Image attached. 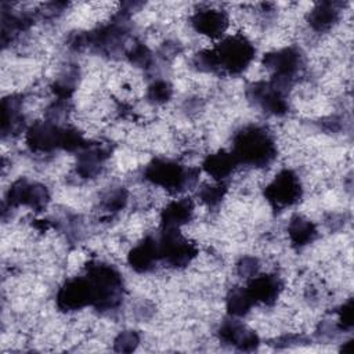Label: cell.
Wrapping results in <instances>:
<instances>
[{"mask_svg": "<svg viewBox=\"0 0 354 354\" xmlns=\"http://www.w3.org/2000/svg\"><path fill=\"white\" fill-rule=\"evenodd\" d=\"M248 293L256 303L272 304L282 290V282L277 275L272 274H257L250 278V282L246 288Z\"/></svg>", "mask_w": 354, "mask_h": 354, "instance_id": "7c38bea8", "label": "cell"}, {"mask_svg": "<svg viewBox=\"0 0 354 354\" xmlns=\"http://www.w3.org/2000/svg\"><path fill=\"white\" fill-rule=\"evenodd\" d=\"M263 65L271 71V80L289 88L303 68V55L296 47L289 46L266 54Z\"/></svg>", "mask_w": 354, "mask_h": 354, "instance_id": "5b68a950", "label": "cell"}, {"mask_svg": "<svg viewBox=\"0 0 354 354\" xmlns=\"http://www.w3.org/2000/svg\"><path fill=\"white\" fill-rule=\"evenodd\" d=\"M192 28L210 39L223 37L230 25V18L225 11L218 8H201L191 17Z\"/></svg>", "mask_w": 354, "mask_h": 354, "instance_id": "8fae6325", "label": "cell"}, {"mask_svg": "<svg viewBox=\"0 0 354 354\" xmlns=\"http://www.w3.org/2000/svg\"><path fill=\"white\" fill-rule=\"evenodd\" d=\"M57 306L62 311H77L93 306V289L88 278L84 275L68 279L57 293Z\"/></svg>", "mask_w": 354, "mask_h": 354, "instance_id": "52a82bcc", "label": "cell"}, {"mask_svg": "<svg viewBox=\"0 0 354 354\" xmlns=\"http://www.w3.org/2000/svg\"><path fill=\"white\" fill-rule=\"evenodd\" d=\"M225 192H227L225 184L216 181L214 184L203 185L201 188V191L198 192V196L207 206H216V205H218L223 201Z\"/></svg>", "mask_w": 354, "mask_h": 354, "instance_id": "d6986e66", "label": "cell"}, {"mask_svg": "<svg viewBox=\"0 0 354 354\" xmlns=\"http://www.w3.org/2000/svg\"><path fill=\"white\" fill-rule=\"evenodd\" d=\"M199 170L185 167L170 159H155L144 170V177L151 184L171 192L187 189L198 181Z\"/></svg>", "mask_w": 354, "mask_h": 354, "instance_id": "3957f363", "label": "cell"}, {"mask_svg": "<svg viewBox=\"0 0 354 354\" xmlns=\"http://www.w3.org/2000/svg\"><path fill=\"white\" fill-rule=\"evenodd\" d=\"M231 153L238 165L266 167L277 158V144L261 126H248L234 137Z\"/></svg>", "mask_w": 354, "mask_h": 354, "instance_id": "7a4b0ae2", "label": "cell"}, {"mask_svg": "<svg viewBox=\"0 0 354 354\" xmlns=\"http://www.w3.org/2000/svg\"><path fill=\"white\" fill-rule=\"evenodd\" d=\"M127 202V194L123 188L113 189L105 195L102 199V209L108 213H116L124 207Z\"/></svg>", "mask_w": 354, "mask_h": 354, "instance_id": "7402d4cb", "label": "cell"}, {"mask_svg": "<svg viewBox=\"0 0 354 354\" xmlns=\"http://www.w3.org/2000/svg\"><path fill=\"white\" fill-rule=\"evenodd\" d=\"M303 188L297 174L293 170H281L274 180L266 187V199L278 209L289 207L297 203L301 198Z\"/></svg>", "mask_w": 354, "mask_h": 354, "instance_id": "8992f818", "label": "cell"}, {"mask_svg": "<svg viewBox=\"0 0 354 354\" xmlns=\"http://www.w3.org/2000/svg\"><path fill=\"white\" fill-rule=\"evenodd\" d=\"M340 11L333 3H319L308 12V25L314 32L322 33L337 24Z\"/></svg>", "mask_w": 354, "mask_h": 354, "instance_id": "2e32d148", "label": "cell"}, {"mask_svg": "<svg viewBox=\"0 0 354 354\" xmlns=\"http://www.w3.org/2000/svg\"><path fill=\"white\" fill-rule=\"evenodd\" d=\"M64 130L54 122H36L26 131V142L36 152L62 149Z\"/></svg>", "mask_w": 354, "mask_h": 354, "instance_id": "30bf717a", "label": "cell"}, {"mask_svg": "<svg viewBox=\"0 0 354 354\" xmlns=\"http://www.w3.org/2000/svg\"><path fill=\"white\" fill-rule=\"evenodd\" d=\"M158 239L152 236L144 238L140 243L133 246L127 256L130 267L137 272H148L159 261Z\"/></svg>", "mask_w": 354, "mask_h": 354, "instance_id": "4fadbf2b", "label": "cell"}, {"mask_svg": "<svg viewBox=\"0 0 354 354\" xmlns=\"http://www.w3.org/2000/svg\"><path fill=\"white\" fill-rule=\"evenodd\" d=\"M253 306L254 301L248 293L246 288H234L227 296V311L231 317H243Z\"/></svg>", "mask_w": 354, "mask_h": 354, "instance_id": "ac0fdd59", "label": "cell"}, {"mask_svg": "<svg viewBox=\"0 0 354 354\" xmlns=\"http://www.w3.org/2000/svg\"><path fill=\"white\" fill-rule=\"evenodd\" d=\"M140 344V336L136 330H123L113 340V348L119 353H130Z\"/></svg>", "mask_w": 354, "mask_h": 354, "instance_id": "ffe728a7", "label": "cell"}, {"mask_svg": "<svg viewBox=\"0 0 354 354\" xmlns=\"http://www.w3.org/2000/svg\"><path fill=\"white\" fill-rule=\"evenodd\" d=\"M171 94H173V88L170 83L166 80H155L148 87V98L153 104H165L166 101L170 100Z\"/></svg>", "mask_w": 354, "mask_h": 354, "instance_id": "44dd1931", "label": "cell"}, {"mask_svg": "<svg viewBox=\"0 0 354 354\" xmlns=\"http://www.w3.org/2000/svg\"><path fill=\"white\" fill-rule=\"evenodd\" d=\"M254 53L253 44L245 36L234 35L223 37L213 48L202 50L195 57V64L201 71L238 75L250 65Z\"/></svg>", "mask_w": 354, "mask_h": 354, "instance_id": "6da1fadb", "label": "cell"}, {"mask_svg": "<svg viewBox=\"0 0 354 354\" xmlns=\"http://www.w3.org/2000/svg\"><path fill=\"white\" fill-rule=\"evenodd\" d=\"M288 236L292 245L303 248L315 239L317 227L310 218L303 216H295L288 224Z\"/></svg>", "mask_w": 354, "mask_h": 354, "instance_id": "e0dca14e", "label": "cell"}, {"mask_svg": "<svg viewBox=\"0 0 354 354\" xmlns=\"http://www.w3.org/2000/svg\"><path fill=\"white\" fill-rule=\"evenodd\" d=\"M50 195L43 184L32 183L25 178L15 181L7 194V202L10 207L28 206L33 210H41L47 206Z\"/></svg>", "mask_w": 354, "mask_h": 354, "instance_id": "ba28073f", "label": "cell"}, {"mask_svg": "<svg viewBox=\"0 0 354 354\" xmlns=\"http://www.w3.org/2000/svg\"><path fill=\"white\" fill-rule=\"evenodd\" d=\"M238 163L231 152L218 151L214 153H210L205 158L202 167L203 170L218 183H224L225 178H228L234 170L236 169Z\"/></svg>", "mask_w": 354, "mask_h": 354, "instance_id": "5bb4252c", "label": "cell"}, {"mask_svg": "<svg viewBox=\"0 0 354 354\" xmlns=\"http://www.w3.org/2000/svg\"><path fill=\"white\" fill-rule=\"evenodd\" d=\"M218 337L224 344H230L241 351H253L260 344L259 335L235 317L221 322Z\"/></svg>", "mask_w": 354, "mask_h": 354, "instance_id": "9c48e42d", "label": "cell"}, {"mask_svg": "<svg viewBox=\"0 0 354 354\" xmlns=\"http://www.w3.org/2000/svg\"><path fill=\"white\" fill-rule=\"evenodd\" d=\"M259 270L260 263L253 256H243L236 264V271L242 278H253L259 274Z\"/></svg>", "mask_w": 354, "mask_h": 354, "instance_id": "603a6c76", "label": "cell"}, {"mask_svg": "<svg viewBox=\"0 0 354 354\" xmlns=\"http://www.w3.org/2000/svg\"><path fill=\"white\" fill-rule=\"evenodd\" d=\"M158 249L159 259L174 268L188 266L198 254L196 246L180 232V228L174 227H162L160 236L158 238Z\"/></svg>", "mask_w": 354, "mask_h": 354, "instance_id": "277c9868", "label": "cell"}, {"mask_svg": "<svg viewBox=\"0 0 354 354\" xmlns=\"http://www.w3.org/2000/svg\"><path fill=\"white\" fill-rule=\"evenodd\" d=\"M194 216V203L187 198L173 199L160 213L162 227L180 228L187 224Z\"/></svg>", "mask_w": 354, "mask_h": 354, "instance_id": "9a60e30c", "label": "cell"}]
</instances>
